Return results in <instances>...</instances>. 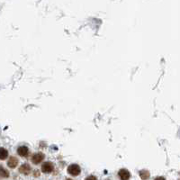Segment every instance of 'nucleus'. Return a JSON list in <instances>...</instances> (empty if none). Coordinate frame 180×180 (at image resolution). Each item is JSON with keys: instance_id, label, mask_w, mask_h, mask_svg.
<instances>
[{"instance_id": "obj_9", "label": "nucleus", "mask_w": 180, "mask_h": 180, "mask_svg": "<svg viewBox=\"0 0 180 180\" xmlns=\"http://www.w3.org/2000/svg\"><path fill=\"white\" fill-rule=\"evenodd\" d=\"M8 157V152L5 148H0V159L4 160Z\"/></svg>"}, {"instance_id": "obj_5", "label": "nucleus", "mask_w": 180, "mask_h": 180, "mask_svg": "<svg viewBox=\"0 0 180 180\" xmlns=\"http://www.w3.org/2000/svg\"><path fill=\"white\" fill-rule=\"evenodd\" d=\"M19 172L22 173V174H24V175H28L31 172V167H30V165L27 164V163L23 164L20 167V168H19Z\"/></svg>"}, {"instance_id": "obj_11", "label": "nucleus", "mask_w": 180, "mask_h": 180, "mask_svg": "<svg viewBox=\"0 0 180 180\" xmlns=\"http://www.w3.org/2000/svg\"><path fill=\"white\" fill-rule=\"evenodd\" d=\"M86 180H97V178L95 176H88V177L86 178Z\"/></svg>"}, {"instance_id": "obj_2", "label": "nucleus", "mask_w": 180, "mask_h": 180, "mask_svg": "<svg viewBox=\"0 0 180 180\" xmlns=\"http://www.w3.org/2000/svg\"><path fill=\"white\" fill-rule=\"evenodd\" d=\"M53 169H54V166H53L52 162H45L42 166V171L43 173H46V174L52 173Z\"/></svg>"}, {"instance_id": "obj_6", "label": "nucleus", "mask_w": 180, "mask_h": 180, "mask_svg": "<svg viewBox=\"0 0 180 180\" xmlns=\"http://www.w3.org/2000/svg\"><path fill=\"white\" fill-rule=\"evenodd\" d=\"M17 153L21 157H26L29 154V149L26 146H21L17 149Z\"/></svg>"}, {"instance_id": "obj_4", "label": "nucleus", "mask_w": 180, "mask_h": 180, "mask_svg": "<svg viewBox=\"0 0 180 180\" xmlns=\"http://www.w3.org/2000/svg\"><path fill=\"white\" fill-rule=\"evenodd\" d=\"M118 176H119V178H120L121 180H128L130 178V177H131L130 172H129L127 169H124V168L121 169L118 172Z\"/></svg>"}, {"instance_id": "obj_1", "label": "nucleus", "mask_w": 180, "mask_h": 180, "mask_svg": "<svg viewBox=\"0 0 180 180\" xmlns=\"http://www.w3.org/2000/svg\"><path fill=\"white\" fill-rule=\"evenodd\" d=\"M68 172H69V174H70L71 176L76 177V176H78V175L80 174L81 168H80V167H79L78 165H77V164H72V165L69 166V168H68Z\"/></svg>"}, {"instance_id": "obj_10", "label": "nucleus", "mask_w": 180, "mask_h": 180, "mask_svg": "<svg viewBox=\"0 0 180 180\" xmlns=\"http://www.w3.org/2000/svg\"><path fill=\"white\" fill-rule=\"evenodd\" d=\"M0 177L1 178H8L9 177V172L4 168L2 166H0Z\"/></svg>"}, {"instance_id": "obj_12", "label": "nucleus", "mask_w": 180, "mask_h": 180, "mask_svg": "<svg viewBox=\"0 0 180 180\" xmlns=\"http://www.w3.org/2000/svg\"><path fill=\"white\" fill-rule=\"evenodd\" d=\"M154 180H166L163 177H158V178H155Z\"/></svg>"}, {"instance_id": "obj_3", "label": "nucleus", "mask_w": 180, "mask_h": 180, "mask_svg": "<svg viewBox=\"0 0 180 180\" xmlns=\"http://www.w3.org/2000/svg\"><path fill=\"white\" fill-rule=\"evenodd\" d=\"M44 159V154L42 153V152H38V153H35L32 157V162L35 165L37 164H40L42 160Z\"/></svg>"}, {"instance_id": "obj_13", "label": "nucleus", "mask_w": 180, "mask_h": 180, "mask_svg": "<svg viewBox=\"0 0 180 180\" xmlns=\"http://www.w3.org/2000/svg\"><path fill=\"white\" fill-rule=\"evenodd\" d=\"M66 180H72V179H71V178H67Z\"/></svg>"}, {"instance_id": "obj_8", "label": "nucleus", "mask_w": 180, "mask_h": 180, "mask_svg": "<svg viewBox=\"0 0 180 180\" xmlns=\"http://www.w3.org/2000/svg\"><path fill=\"white\" fill-rule=\"evenodd\" d=\"M139 174H140V177H141V179L146 180L150 178V172H149L148 170H145V169L141 170Z\"/></svg>"}, {"instance_id": "obj_7", "label": "nucleus", "mask_w": 180, "mask_h": 180, "mask_svg": "<svg viewBox=\"0 0 180 180\" xmlns=\"http://www.w3.org/2000/svg\"><path fill=\"white\" fill-rule=\"evenodd\" d=\"M17 164H18V159L15 157H10V158L7 162L8 167L11 168H15L17 166Z\"/></svg>"}]
</instances>
